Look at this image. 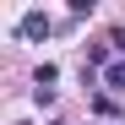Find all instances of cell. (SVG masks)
<instances>
[{"instance_id": "8992f818", "label": "cell", "mask_w": 125, "mask_h": 125, "mask_svg": "<svg viewBox=\"0 0 125 125\" xmlns=\"http://www.w3.org/2000/svg\"><path fill=\"white\" fill-rule=\"evenodd\" d=\"M109 49H114V54L125 60V27H114V33H109Z\"/></svg>"}, {"instance_id": "52a82bcc", "label": "cell", "mask_w": 125, "mask_h": 125, "mask_svg": "<svg viewBox=\"0 0 125 125\" xmlns=\"http://www.w3.org/2000/svg\"><path fill=\"white\" fill-rule=\"evenodd\" d=\"M49 125H60V120H49Z\"/></svg>"}, {"instance_id": "277c9868", "label": "cell", "mask_w": 125, "mask_h": 125, "mask_svg": "<svg viewBox=\"0 0 125 125\" xmlns=\"http://www.w3.org/2000/svg\"><path fill=\"white\" fill-rule=\"evenodd\" d=\"M54 76H60V65H49V60H44V65L33 71V87H54Z\"/></svg>"}, {"instance_id": "6da1fadb", "label": "cell", "mask_w": 125, "mask_h": 125, "mask_svg": "<svg viewBox=\"0 0 125 125\" xmlns=\"http://www.w3.org/2000/svg\"><path fill=\"white\" fill-rule=\"evenodd\" d=\"M60 22H54V16L49 11H22V22H16V33H22V38H49Z\"/></svg>"}, {"instance_id": "5b68a950", "label": "cell", "mask_w": 125, "mask_h": 125, "mask_svg": "<svg viewBox=\"0 0 125 125\" xmlns=\"http://www.w3.org/2000/svg\"><path fill=\"white\" fill-rule=\"evenodd\" d=\"M33 103L38 109H54V87H33Z\"/></svg>"}, {"instance_id": "7a4b0ae2", "label": "cell", "mask_w": 125, "mask_h": 125, "mask_svg": "<svg viewBox=\"0 0 125 125\" xmlns=\"http://www.w3.org/2000/svg\"><path fill=\"white\" fill-rule=\"evenodd\" d=\"M103 87H109V93H125V60H114V65L103 71Z\"/></svg>"}, {"instance_id": "3957f363", "label": "cell", "mask_w": 125, "mask_h": 125, "mask_svg": "<svg viewBox=\"0 0 125 125\" xmlns=\"http://www.w3.org/2000/svg\"><path fill=\"white\" fill-rule=\"evenodd\" d=\"M93 114H103V120H114V114H120V103H114L109 93H98V98H93Z\"/></svg>"}]
</instances>
